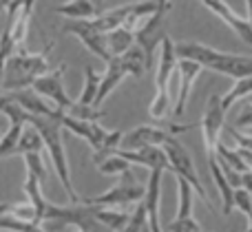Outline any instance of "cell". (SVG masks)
<instances>
[{
    "label": "cell",
    "mask_w": 252,
    "mask_h": 232,
    "mask_svg": "<svg viewBox=\"0 0 252 232\" xmlns=\"http://www.w3.org/2000/svg\"><path fill=\"white\" fill-rule=\"evenodd\" d=\"M0 113H4V115L16 113L18 117L25 119L27 126H33L35 131L42 135L44 148L49 150V157H51L53 168H56L58 177H60L64 193L69 195L71 203L80 202V197L73 190V184H71V177H69V162H66V150H64V135H62V133H64V126H62V115H64V111H60V113H56V115L29 113V111H25L20 104L11 102L7 95H0Z\"/></svg>",
    "instance_id": "6da1fadb"
},
{
    "label": "cell",
    "mask_w": 252,
    "mask_h": 232,
    "mask_svg": "<svg viewBox=\"0 0 252 232\" xmlns=\"http://www.w3.org/2000/svg\"><path fill=\"white\" fill-rule=\"evenodd\" d=\"M175 51H177V58L195 60L204 69L221 73L226 78L239 80V78H246V75H252V58L248 56L217 51V49L208 47V44H199V42H177Z\"/></svg>",
    "instance_id": "7a4b0ae2"
},
{
    "label": "cell",
    "mask_w": 252,
    "mask_h": 232,
    "mask_svg": "<svg viewBox=\"0 0 252 232\" xmlns=\"http://www.w3.org/2000/svg\"><path fill=\"white\" fill-rule=\"evenodd\" d=\"M51 44H44V51L29 53L25 47H16L13 53L4 62V75H2V88L4 91H20L27 88L40 78V75L53 71L51 62H49V51Z\"/></svg>",
    "instance_id": "3957f363"
},
{
    "label": "cell",
    "mask_w": 252,
    "mask_h": 232,
    "mask_svg": "<svg viewBox=\"0 0 252 232\" xmlns=\"http://www.w3.org/2000/svg\"><path fill=\"white\" fill-rule=\"evenodd\" d=\"M146 69H148L146 56H144V49L139 47L137 42H135L128 51H124L122 56H113L109 62H106V71L100 78V88H97V95H95L93 106L97 109V106L113 93V88L122 82L126 75H135V78H139V75H144Z\"/></svg>",
    "instance_id": "277c9868"
},
{
    "label": "cell",
    "mask_w": 252,
    "mask_h": 232,
    "mask_svg": "<svg viewBox=\"0 0 252 232\" xmlns=\"http://www.w3.org/2000/svg\"><path fill=\"white\" fill-rule=\"evenodd\" d=\"M122 179L118 186L109 190L104 195H97V197H89L84 199V203L89 206H130V203H139L146 195V186H142L137 181V177L133 175V168L124 171Z\"/></svg>",
    "instance_id": "5b68a950"
},
{
    "label": "cell",
    "mask_w": 252,
    "mask_h": 232,
    "mask_svg": "<svg viewBox=\"0 0 252 232\" xmlns=\"http://www.w3.org/2000/svg\"><path fill=\"white\" fill-rule=\"evenodd\" d=\"M164 150L166 155H168V162H170V171L175 173V177H184V179H188L192 184V188H195V193L199 195L201 199H204V203L210 208V210H215L213 202L208 199V195H206V188L204 184H201L199 175H197L195 171V164H192V157L190 153H188L186 148H184L182 144H179L175 137H170L168 142L164 144Z\"/></svg>",
    "instance_id": "8992f818"
},
{
    "label": "cell",
    "mask_w": 252,
    "mask_h": 232,
    "mask_svg": "<svg viewBox=\"0 0 252 232\" xmlns=\"http://www.w3.org/2000/svg\"><path fill=\"white\" fill-rule=\"evenodd\" d=\"M223 117H226V111L221 106V97L210 95L208 102H206L204 117H201V135H204L208 162L217 159V144H219V135H221V128H223Z\"/></svg>",
    "instance_id": "52a82bcc"
},
{
    "label": "cell",
    "mask_w": 252,
    "mask_h": 232,
    "mask_svg": "<svg viewBox=\"0 0 252 232\" xmlns=\"http://www.w3.org/2000/svg\"><path fill=\"white\" fill-rule=\"evenodd\" d=\"M166 9H155L142 25L135 29V42L144 49V56H146V64L151 66L155 60V51L161 44V40L166 38L164 31V22H166Z\"/></svg>",
    "instance_id": "ba28073f"
},
{
    "label": "cell",
    "mask_w": 252,
    "mask_h": 232,
    "mask_svg": "<svg viewBox=\"0 0 252 232\" xmlns=\"http://www.w3.org/2000/svg\"><path fill=\"white\" fill-rule=\"evenodd\" d=\"M62 75H64V64H60L58 69L49 71V73L40 75L31 87H33L35 93H40L42 97L51 100L58 109H62L64 113H69L71 106L75 104V100H71L69 95L64 93V82H62Z\"/></svg>",
    "instance_id": "9c48e42d"
},
{
    "label": "cell",
    "mask_w": 252,
    "mask_h": 232,
    "mask_svg": "<svg viewBox=\"0 0 252 232\" xmlns=\"http://www.w3.org/2000/svg\"><path fill=\"white\" fill-rule=\"evenodd\" d=\"M64 31H66V33H73L75 38L82 40L84 47H87L93 56L100 58V60L109 62L111 58H113V56H111V51H109L106 33L95 31L91 25H89V20H73V18H71V20L64 25Z\"/></svg>",
    "instance_id": "30bf717a"
},
{
    "label": "cell",
    "mask_w": 252,
    "mask_h": 232,
    "mask_svg": "<svg viewBox=\"0 0 252 232\" xmlns=\"http://www.w3.org/2000/svg\"><path fill=\"white\" fill-rule=\"evenodd\" d=\"M204 71V66L195 60H188V58H179L177 62V82H179V91H177V100H175L173 113L175 117H182L184 111H186L188 97H190L192 84L199 78V73Z\"/></svg>",
    "instance_id": "8fae6325"
},
{
    "label": "cell",
    "mask_w": 252,
    "mask_h": 232,
    "mask_svg": "<svg viewBox=\"0 0 252 232\" xmlns=\"http://www.w3.org/2000/svg\"><path fill=\"white\" fill-rule=\"evenodd\" d=\"M199 2L204 4V7H208L217 18H221V20L226 22V25L230 27V29L235 31L246 44L252 47V25H250V20L237 16V11H232V9L228 7L226 0H199Z\"/></svg>",
    "instance_id": "7c38bea8"
},
{
    "label": "cell",
    "mask_w": 252,
    "mask_h": 232,
    "mask_svg": "<svg viewBox=\"0 0 252 232\" xmlns=\"http://www.w3.org/2000/svg\"><path fill=\"white\" fill-rule=\"evenodd\" d=\"M170 137H175V135L168 131V128L137 126V128H133V131L124 133L122 148L135 150V148H144V146H164Z\"/></svg>",
    "instance_id": "4fadbf2b"
},
{
    "label": "cell",
    "mask_w": 252,
    "mask_h": 232,
    "mask_svg": "<svg viewBox=\"0 0 252 232\" xmlns=\"http://www.w3.org/2000/svg\"><path fill=\"white\" fill-rule=\"evenodd\" d=\"M118 155H122L124 159H128L130 164H137V166H146V168H161V171H170V162H168V155H166L164 146H144V148H122L120 146L115 150Z\"/></svg>",
    "instance_id": "5bb4252c"
},
{
    "label": "cell",
    "mask_w": 252,
    "mask_h": 232,
    "mask_svg": "<svg viewBox=\"0 0 252 232\" xmlns=\"http://www.w3.org/2000/svg\"><path fill=\"white\" fill-rule=\"evenodd\" d=\"M177 62L179 58L177 51H175V42L166 35L159 44V60H157V75H155V88L159 93L168 91V84L175 78V71H177Z\"/></svg>",
    "instance_id": "9a60e30c"
},
{
    "label": "cell",
    "mask_w": 252,
    "mask_h": 232,
    "mask_svg": "<svg viewBox=\"0 0 252 232\" xmlns=\"http://www.w3.org/2000/svg\"><path fill=\"white\" fill-rule=\"evenodd\" d=\"M133 9H135V2H128V4H122V7H115V9H109V11L97 13L95 18H87V20L95 31L109 33V31L118 29V27H124V22L128 20V16L133 13Z\"/></svg>",
    "instance_id": "2e32d148"
},
{
    "label": "cell",
    "mask_w": 252,
    "mask_h": 232,
    "mask_svg": "<svg viewBox=\"0 0 252 232\" xmlns=\"http://www.w3.org/2000/svg\"><path fill=\"white\" fill-rule=\"evenodd\" d=\"M208 168H210V175H213V181L217 186V193L221 197V212L223 215H230L235 210V188L230 186V181L226 179L221 171V164H219V155L215 162H208Z\"/></svg>",
    "instance_id": "e0dca14e"
},
{
    "label": "cell",
    "mask_w": 252,
    "mask_h": 232,
    "mask_svg": "<svg viewBox=\"0 0 252 232\" xmlns=\"http://www.w3.org/2000/svg\"><path fill=\"white\" fill-rule=\"evenodd\" d=\"M7 97L11 102H16V104H20L22 109L29 111V113L56 115V113H60L62 111V109H58V106H49L47 102L40 97V93H31V91H25V88H20V91H11Z\"/></svg>",
    "instance_id": "ac0fdd59"
},
{
    "label": "cell",
    "mask_w": 252,
    "mask_h": 232,
    "mask_svg": "<svg viewBox=\"0 0 252 232\" xmlns=\"http://www.w3.org/2000/svg\"><path fill=\"white\" fill-rule=\"evenodd\" d=\"M7 117L11 119V126L7 128V133H4L2 137H0V159L16 155V146H18V142H20L22 131L27 128V122L22 117H18L16 113L7 115Z\"/></svg>",
    "instance_id": "d6986e66"
},
{
    "label": "cell",
    "mask_w": 252,
    "mask_h": 232,
    "mask_svg": "<svg viewBox=\"0 0 252 232\" xmlns=\"http://www.w3.org/2000/svg\"><path fill=\"white\" fill-rule=\"evenodd\" d=\"M106 42H109L111 56H122L124 51H128L135 44V31L128 27H118V29L106 33Z\"/></svg>",
    "instance_id": "ffe728a7"
},
{
    "label": "cell",
    "mask_w": 252,
    "mask_h": 232,
    "mask_svg": "<svg viewBox=\"0 0 252 232\" xmlns=\"http://www.w3.org/2000/svg\"><path fill=\"white\" fill-rule=\"evenodd\" d=\"M58 13L73 18V20H87V18H95L100 11H97V7L91 0H71V2L58 7Z\"/></svg>",
    "instance_id": "44dd1931"
},
{
    "label": "cell",
    "mask_w": 252,
    "mask_h": 232,
    "mask_svg": "<svg viewBox=\"0 0 252 232\" xmlns=\"http://www.w3.org/2000/svg\"><path fill=\"white\" fill-rule=\"evenodd\" d=\"M93 215H95V219L100 221L102 226H106V228L113 230V232H122L124 226L128 224V219H130L128 212L109 210V208H104V210H102L100 206H93Z\"/></svg>",
    "instance_id": "7402d4cb"
},
{
    "label": "cell",
    "mask_w": 252,
    "mask_h": 232,
    "mask_svg": "<svg viewBox=\"0 0 252 232\" xmlns=\"http://www.w3.org/2000/svg\"><path fill=\"white\" fill-rule=\"evenodd\" d=\"M246 95H252V75H246V78L235 80V87H232L230 91H228L226 95L221 97L223 111L228 113V111L235 106V102H239L241 97H246Z\"/></svg>",
    "instance_id": "603a6c76"
},
{
    "label": "cell",
    "mask_w": 252,
    "mask_h": 232,
    "mask_svg": "<svg viewBox=\"0 0 252 232\" xmlns=\"http://www.w3.org/2000/svg\"><path fill=\"white\" fill-rule=\"evenodd\" d=\"M44 150V140L33 126L25 128L20 135V142L16 146V155H25V153H42Z\"/></svg>",
    "instance_id": "cb8c5ba5"
},
{
    "label": "cell",
    "mask_w": 252,
    "mask_h": 232,
    "mask_svg": "<svg viewBox=\"0 0 252 232\" xmlns=\"http://www.w3.org/2000/svg\"><path fill=\"white\" fill-rule=\"evenodd\" d=\"M100 78L102 75H97L93 66H87V69H84V88H82V93H80V97H78L80 104L93 106L95 95H97V88H100Z\"/></svg>",
    "instance_id": "d4e9b609"
},
{
    "label": "cell",
    "mask_w": 252,
    "mask_h": 232,
    "mask_svg": "<svg viewBox=\"0 0 252 232\" xmlns=\"http://www.w3.org/2000/svg\"><path fill=\"white\" fill-rule=\"evenodd\" d=\"M177 188H179V208L175 219H184V217L192 215V193H195V188L184 177H177Z\"/></svg>",
    "instance_id": "484cf974"
},
{
    "label": "cell",
    "mask_w": 252,
    "mask_h": 232,
    "mask_svg": "<svg viewBox=\"0 0 252 232\" xmlns=\"http://www.w3.org/2000/svg\"><path fill=\"white\" fill-rule=\"evenodd\" d=\"M128 168H133V164H130L128 159H124L122 155H118V153L106 155L104 159L97 162V171H100L102 175H122V173L128 171Z\"/></svg>",
    "instance_id": "4316f807"
},
{
    "label": "cell",
    "mask_w": 252,
    "mask_h": 232,
    "mask_svg": "<svg viewBox=\"0 0 252 232\" xmlns=\"http://www.w3.org/2000/svg\"><path fill=\"white\" fill-rule=\"evenodd\" d=\"M217 155H219V159H223L226 164H230L232 168H237L239 173H248L252 171V168L248 166V162L244 159V155L239 153V148L237 150H232V148H228V146H223L221 142L217 144Z\"/></svg>",
    "instance_id": "83f0119b"
},
{
    "label": "cell",
    "mask_w": 252,
    "mask_h": 232,
    "mask_svg": "<svg viewBox=\"0 0 252 232\" xmlns=\"http://www.w3.org/2000/svg\"><path fill=\"white\" fill-rule=\"evenodd\" d=\"M170 106H173V100H170V93L168 91H157L155 93V100L151 102V106H148V113H151L153 119H166V115H168Z\"/></svg>",
    "instance_id": "f1b7e54d"
},
{
    "label": "cell",
    "mask_w": 252,
    "mask_h": 232,
    "mask_svg": "<svg viewBox=\"0 0 252 232\" xmlns=\"http://www.w3.org/2000/svg\"><path fill=\"white\" fill-rule=\"evenodd\" d=\"M146 226H148V210L144 206V202H139V206L135 208V212L130 215L128 224L124 226L122 232H142Z\"/></svg>",
    "instance_id": "f546056e"
},
{
    "label": "cell",
    "mask_w": 252,
    "mask_h": 232,
    "mask_svg": "<svg viewBox=\"0 0 252 232\" xmlns=\"http://www.w3.org/2000/svg\"><path fill=\"white\" fill-rule=\"evenodd\" d=\"M166 232H201V226L197 224L195 217H184V219H173L168 224Z\"/></svg>",
    "instance_id": "4dcf8cb0"
},
{
    "label": "cell",
    "mask_w": 252,
    "mask_h": 232,
    "mask_svg": "<svg viewBox=\"0 0 252 232\" xmlns=\"http://www.w3.org/2000/svg\"><path fill=\"white\" fill-rule=\"evenodd\" d=\"M25 164H27V173L35 175L40 181L44 179V164H42V153H25Z\"/></svg>",
    "instance_id": "1f68e13d"
},
{
    "label": "cell",
    "mask_w": 252,
    "mask_h": 232,
    "mask_svg": "<svg viewBox=\"0 0 252 232\" xmlns=\"http://www.w3.org/2000/svg\"><path fill=\"white\" fill-rule=\"evenodd\" d=\"M235 208L239 212H244L246 217L252 215V193L244 186L235 188Z\"/></svg>",
    "instance_id": "d6a6232c"
},
{
    "label": "cell",
    "mask_w": 252,
    "mask_h": 232,
    "mask_svg": "<svg viewBox=\"0 0 252 232\" xmlns=\"http://www.w3.org/2000/svg\"><path fill=\"white\" fill-rule=\"evenodd\" d=\"M228 133L232 135V140H235L237 146L252 150V135H246V133H237V128H228Z\"/></svg>",
    "instance_id": "836d02e7"
},
{
    "label": "cell",
    "mask_w": 252,
    "mask_h": 232,
    "mask_svg": "<svg viewBox=\"0 0 252 232\" xmlns=\"http://www.w3.org/2000/svg\"><path fill=\"white\" fill-rule=\"evenodd\" d=\"M237 126L239 128H252V104L239 115V117H237Z\"/></svg>",
    "instance_id": "e575fe53"
},
{
    "label": "cell",
    "mask_w": 252,
    "mask_h": 232,
    "mask_svg": "<svg viewBox=\"0 0 252 232\" xmlns=\"http://www.w3.org/2000/svg\"><path fill=\"white\" fill-rule=\"evenodd\" d=\"M241 186H244V188H248L252 193V171H248V173H244V175H241Z\"/></svg>",
    "instance_id": "d590c367"
},
{
    "label": "cell",
    "mask_w": 252,
    "mask_h": 232,
    "mask_svg": "<svg viewBox=\"0 0 252 232\" xmlns=\"http://www.w3.org/2000/svg\"><path fill=\"white\" fill-rule=\"evenodd\" d=\"M157 9H166V11H170V0H157Z\"/></svg>",
    "instance_id": "8d00e7d4"
},
{
    "label": "cell",
    "mask_w": 252,
    "mask_h": 232,
    "mask_svg": "<svg viewBox=\"0 0 252 232\" xmlns=\"http://www.w3.org/2000/svg\"><path fill=\"white\" fill-rule=\"evenodd\" d=\"M11 2H13V0H0V11H7Z\"/></svg>",
    "instance_id": "74e56055"
},
{
    "label": "cell",
    "mask_w": 252,
    "mask_h": 232,
    "mask_svg": "<svg viewBox=\"0 0 252 232\" xmlns=\"http://www.w3.org/2000/svg\"><path fill=\"white\" fill-rule=\"evenodd\" d=\"M91 2L95 4V7H97V11H100V13L104 11V9H102V7H104V0H91Z\"/></svg>",
    "instance_id": "f35d334b"
},
{
    "label": "cell",
    "mask_w": 252,
    "mask_h": 232,
    "mask_svg": "<svg viewBox=\"0 0 252 232\" xmlns=\"http://www.w3.org/2000/svg\"><path fill=\"white\" fill-rule=\"evenodd\" d=\"M246 7H248V20L252 25V0H246Z\"/></svg>",
    "instance_id": "ab89813d"
},
{
    "label": "cell",
    "mask_w": 252,
    "mask_h": 232,
    "mask_svg": "<svg viewBox=\"0 0 252 232\" xmlns=\"http://www.w3.org/2000/svg\"><path fill=\"white\" fill-rule=\"evenodd\" d=\"M25 7L27 9H33L35 7V0H25Z\"/></svg>",
    "instance_id": "60d3db41"
},
{
    "label": "cell",
    "mask_w": 252,
    "mask_h": 232,
    "mask_svg": "<svg viewBox=\"0 0 252 232\" xmlns=\"http://www.w3.org/2000/svg\"><path fill=\"white\" fill-rule=\"evenodd\" d=\"M66 232H87V230L78 228V226H71V228H66Z\"/></svg>",
    "instance_id": "b9f144b4"
},
{
    "label": "cell",
    "mask_w": 252,
    "mask_h": 232,
    "mask_svg": "<svg viewBox=\"0 0 252 232\" xmlns=\"http://www.w3.org/2000/svg\"><path fill=\"white\" fill-rule=\"evenodd\" d=\"M248 232H252V215H248Z\"/></svg>",
    "instance_id": "7bdbcfd3"
},
{
    "label": "cell",
    "mask_w": 252,
    "mask_h": 232,
    "mask_svg": "<svg viewBox=\"0 0 252 232\" xmlns=\"http://www.w3.org/2000/svg\"><path fill=\"white\" fill-rule=\"evenodd\" d=\"M142 232H151V228H148V226H146V228H144V230H142Z\"/></svg>",
    "instance_id": "ee69618b"
}]
</instances>
